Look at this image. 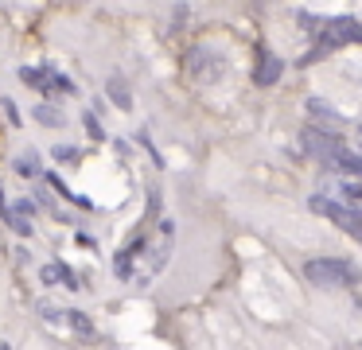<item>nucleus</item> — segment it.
I'll return each instance as SVG.
<instances>
[{"mask_svg":"<svg viewBox=\"0 0 362 350\" xmlns=\"http://www.w3.org/2000/svg\"><path fill=\"white\" fill-rule=\"evenodd\" d=\"M168 241H172V230L160 233V241H156V233H152V238H136L133 245H125L117 253V264H113V269H117V276L129 280V284H141L144 288L160 269H164Z\"/></svg>","mask_w":362,"mask_h":350,"instance_id":"nucleus-1","label":"nucleus"},{"mask_svg":"<svg viewBox=\"0 0 362 350\" xmlns=\"http://www.w3.org/2000/svg\"><path fill=\"white\" fill-rule=\"evenodd\" d=\"M308 280L320 288H335V284H354V280H362V272L354 269V264L346 261H327V257H320V261H308Z\"/></svg>","mask_w":362,"mask_h":350,"instance_id":"nucleus-2","label":"nucleus"},{"mask_svg":"<svg viewBox=\"0 0 362 350\" xmlns=\"http://www.w3.org/2000/svg\"><path fill=\"white\" fill-rule=\"evenodd\" d=\"M304 23H312V28H320V43L323 47H343V43H362V23L358 20H312V16H304Z\"/></svg>","mask_w":362,"mask_h":350,"instance_id":"nucleus-3","label":"nucleus"},{"mask_svg":"<svg viewBox=\"0 0 362 350\" xmlns=\"http://www.w3.org/2000/svg\"><path fill=\"white\" fill-rule=\"evenodd\" d=\"M312 210L315 214H323V218H331L335 226H343L346 233H351L354 241H362V214L354 206H346V202H335V199H327V194H320V199H312Z\"/></svg>","mask_w":362,"mask_h":350,"instance_id":"nucleus-4","label":"nucleus"},{"mask_svg":"<svg viewBox=\"0 0 362 350\" xmlns=\"http://www.w3.org/2000/svg\"><path fill=\"white\" fill-rule=\"evenodd\" d=\"M20 78L40 93H71V82H66L63 74H55V70H47V66H24Z\"/></svg>","mask_w":362,"mask_h":350,"instance_id":"nucleus-5","label":"nucleus"},{"mask_svg":"<svg viewBox=\"0 0 362 350\" xmlns=\"http://www.w3.org/2000/svg\"><path fill=\"white\" fill-rule=\"evenodd\" d=\"M281 59H276V54L273 51H257V74H253V78H257V86H273L276 82V78H281Z\"/></svg>","mask_w":362,"mask_h":350,"instance_id":"nucleus-6","label":"nucleus"},{"mask_svg":"<svg viewBox=\"0 0 362 350\" xmlns=\"http://www.w3.org/2000/svg\"><path fill=\"white\" fill-rule=\"evenodd\" d=\"M8 222L16 226L20 233H32V226H35V206H32V202H16V206L8 210Z\"/></svg>","mask_w":362,"mask_h":350,"instance_id":"nucleus-7","label":"nucleus"},{"mask_svg":"<svg viewBox=\"0 0 362 350\" xmlns=\"http://www.w3.org/2000/svg\"><path fill=\"white\" fill-rule=\"evenodd\" d=\"M40 276H43V284H66V288L78 284V280H74V272L66 269V264H47V269H43Z\"/></svg>","mask_w":362,"mask_h":350,"instance_id":"nucleus-8","label":"nucleus"},{"mask_svg":"<svg viewBox=\"0 0 362 350\" xmlns=\"http://www.w3.org/2000/svg\"><path fill=\"white\" fill-rule=\"evenodd\" d=\"M16 168L24 171V175H28V171H35V152H32V156H20V163H16Z\"/></svg>","mask_w":362,"mask_h":350,"instance_id":"nucleus-9","label":"nucleus"},{"mask_svg":"<svg viewBox=\"0 0 362 350\" xmlns=\"http://www.w3.org/2000/svg\"><path fill=\"white\" fill-rule=\"evenodd\" d=\"M35 117H40V121H47V124H55V121H59V117L51 113V109H40V113H35Z\"/></svg>","mask_w":362,"mask_h":350,"instance_id":"nucleus-10","label":"nucleus"},{"mask_svg":"<svg viewBox=\"0 0 362 350\" xmlns=\"http://www.w3.org/2000/svg\"><path fill=\"white\" fill-rule=\"evenodd\" d=\"M0 350H8V342H0Z\"/></svg>","mask_w":362,"mask_h":350,"instance_id":"nucleus-11","label":"nucleus"}]
</instances>
